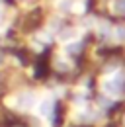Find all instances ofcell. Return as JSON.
<instances>
[{
	"label": "cell",
	"mask_w": 125,
	"mask_h": 127,
	"mask_svg": "<svg viewBox=\"0 0 125 127\" xmlns=\"http://www.w3.org/2000/svg\"><path fill=\"white\" fill-rule=\"evenodd\" d=\"M104 90H106L108 94H117V92L121 90V84H119V80H117V78L106 80V82H104Z\"/></svg>",
	"instance_id": "6da1fadb"
},
{
	"label": "cell",
	"mask_w": 125,
	"mask_h": 127,
	"mask_svg": "<svg viewBox=\"0 0 125 127\" xmlns=\"http://www.w3.org/2000/svg\"><path fill=\"white\" fill-rule=\"evenodd\" d=\"M51 111H53V102L51 100H41V104H39V115L49 117Z\"/></svg>",
	"instance_id": "7a4b0ae2"
},
{
	"label": "cell",
	"mask_w": 125,
	"mask_h": 127,
	"mask_svg": "<svg viewBox=\"0 0 125 127\" xmlns=\"http://www.w3.org/2000/svg\"><path fill=\"white\" fill-rule=\"evenodd\" d=\"M113 12L117 14H125V0H113Z\"/></svg>",
	"instance_id": "3957f363"
},
{
	"label": "cell",
	"mask_w": 125,
	"mask_h": 127,
	"mask_svg": "<svg viewBox=\"0 0 125 127\" xmlns=\"http://www.w3.org/2000/svg\"><path fill=\"white\" fill-rule=\"evenodd\" d=\"M31 104H33V94H26V96H24V106L30 108Z\"/></svg>",
	"instance_id": "277c9868"
},
{
	"label": "cell",
	"mask_w": 125,
	"mask_h": 127,
	"mask_svg": "<svg viewBox=\"0 0 125 127\" xmlns=\"http://www.w3.org/2000/svg\"><path fill=\"white\" fill-rule=\"evenodd\" d=\"M78 49H80V43H72V45L66 47V51H68V53H76Z\"/></svg>",
	"instance_id": "5b68a950"
},
{
	"label": "cell",
	"mask_w": 125,
	"mask_h": 127,
	"mask_svg": "<svg viewBox=\"0 0 125 127\" xmlns=\"http://www.w3.org/2000/svg\"><path fill=\"white\" fill-rule=\"evenodd\" d=\"M0 20H2V10H0Z\"/></svg>",
	"instance_id": "8992f818"
}]
</instances>
